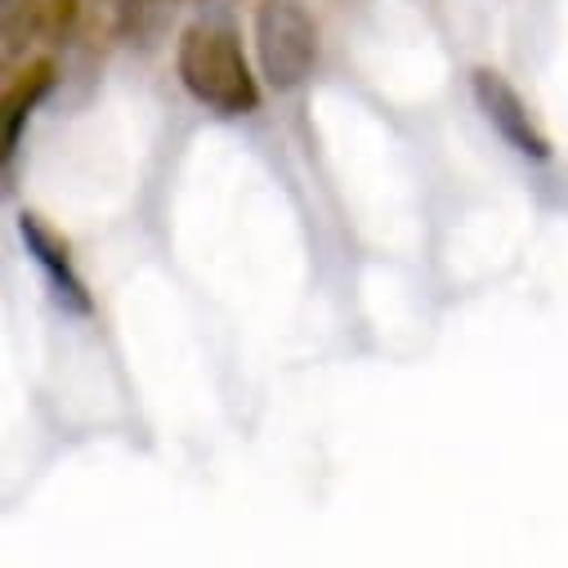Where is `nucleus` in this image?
<instances>
[{"mask_svg":"<svg viewBox=\"0 0 568 568\" xmlns=\"http://www.w3.org/2000/svg\"><path fill=\"white\" fill-rule=\"evenodd\" d=\"M50 23V0H0V59L14 63Z\"/></svg>","mask_w":568,"mask_h":568,"instance_id":"423d86ee","label":"nucleus"},{"mask_svg":"<svg viewBox=\"0 0 568 568\" xmlns=\"http://www.w3.org/2000/svg\"><path fill=\"white\" fill-rule=\"evenodd\" d=\"M77 19H81V0H50V23H45V32H50L54 41H68L72 28H77Z\"/></svg>","mask_w":568,"mask_h":568,"instance_id":"6e6552de","label":"nucleus"},{"mask_svg":"<svg viewBox=\"0 0 568 568\" xmlns=\"http://www.w3.org/2000/svg\"><path fill=\"white\" fill-rule=\"evenodd\" d=\"M255 54L273 90H296L318 63V23L296 0H264L255 10Z\"/></svg>","mask_w":568,"mask_h":568,"instance_id":"f03ea898","label":"nucleus"},{"mask_svg":"<svg viewBox=\"0 0 568 568\" xmlns=\"http://www.w3.org/2000/svg\"><path fill=\"white\" fill-rule=\"evenodd\" d=\"M54 81H59L54 59H32L23 72L10 77V85H6V149H0L6 166L14 162V153L23 144V130H28L32 112L45 103V94L54 90Z\"/></svg>","mask_w":568,"mask_h":568,"instance_id":"39448f33","label":"nucleus"},{"mask_svg":"<svg viewBox=\"0 0 568 568\" xmlns=\"http://www.w3.org/2000/svg\"><path fill=\"white\" fill-rule=\"evenodd\" d=\"M19 237H23L28 260L41 268L54 305H59L63 314H72V318H90V314H94V296H90V287H85V277L77 273L72 255H68V242H63L37 211H19Z\"/></svg>","mask_w":568,"mask_h":568,"instance_id":"20e7f679","label":"nucleus"},{"mask_svg":"<svg viewBox=\"0 0 568 568\" xmlns=\"http://www.w3.org/2000/svg\"><path fill=\"white\" fill-rule=\"evenodd\" d=\"M116 37H144L149 19L158 14V0H99Z\"/></svg>","mask_w":568,"mask_h":568,"instance_id":"0eeeda50","label":"nucleus"},{"mask_svg":"<svg viewBox=\"0 0 568 568\" xmlns=\"http://www.w3.org/2000/svg\"><path fill=\"white\" fill-rule=\"evenodd\" d=\"M175 68L184 90L220 116H246L260 108V81L251 77L242 41L229 23H193L180 37Z\"/></svg>","mask_w":568,"mask_h":568,"instance_id":"f257e3e1","label":"nucleus"},{"mask_svg":"<svg viewBox=\"0 0 568 568\" xmlns=\"http://www.w3.org/2000/svg\"><path fill=\"white\" fill-rule=\"evenodd\" d=\"M470 90H475V103H479L484 121L506 139V144L519 158L550 162V134L541 130V121L532 116V108L524 103V94L497 68H475L470 72Z\"/></svg>","mask_w":568,"mask_h":568,"instance_id":"7ed1b4c3","label":"nucleus"}]
</instances>
